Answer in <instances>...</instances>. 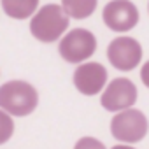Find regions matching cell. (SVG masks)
<instances>
[{"instance_id":"15","label":"cell","mask_w":149,"mask_h":149,"mask_svg":"<svg viewBox=\"0 0 149 149\" xmlns=\"http://www.w3.org/2000/svg\"><path fill=\"white\" fill-rule=\"evenodd\" d=\"M147 9H149V6H147Z\"/></svg>"},{"instance_id":"6","label":"cell","mask_w":149,"mask_h":149,"mask_svg":"<svg viewBox=\"0 0 149 149\" xmlns=\"http://www.w3.org/2000/svg\"><path fill=\"white\" fill-rule=\"evenodd\" d=\"M135 100H137V88L126 77H118L112 83H109L100 98L102 107L111 112L128 109L135 104Z\"/></svg>"},{"instance_id":"12","label":"cell","mask_w":149,"mask_h":149,"mask_svg":"<svg viewBox=\"0 0 149 149\" xmlns=\"http://www.w3.org/2000/svg\"><path fill=\"white\" fill-rule=\"evenodd\" d=\"M74 149H105V146L98 140V139H93V137H83L77 140L76 147Z\"/></svg>"},{"instance_id":"2","label":"cell","mask_w":149,"mask_h":149,"mask_svg":"<svg viewBox=\"0 0 149 149\" xmlns=\"http://www.w3.org/2000/svg\"><path fill=\"white\" fill-rule=\"evenodd\" d=\"M67 28H68V16L65 14L61 6L56 4H47L40 7L30 21V32L40 42L58 40Z\"/></svg>"},{"instance_id":"13","label":"cell","mask_w":149,"mask_h":149,"mask_svg":"<svg viewBox=\"0 0 149 149\" xmlns=\"http://www.w3.org/2000/svg\"><path fill=\"white\" fill-rule=\"evenodd\" d=\"M140 79H142L144 86H147V88H149V61H147V63H144V65H142V68H140Z\"/></svg>"},{"instance_id":"10","label":"cell","mask_w":149,"mask_h":149,"mask_svg":"<svg viewBox=\"0 0 149 149\" xmlns=\"http://www.w3.org/2000/svg\"><path fill=\"white\" fill-rule=\"evenodd\" d=\"M61 9L68 18L84 19L95 13L97 0H61Z\"/></svg>"},{"instance_id":"14","label":"cell","mask_w":149,"mask_h":149,"mask_svg":"<svg viewBox=\"0 0 149 149\" xmlns=\"http://www.w3.org/2000/svg\"><path fill=\"white\" fill-rule=\"evenodd\" d=\"M112 149H135V147H130V146H123L121 144V146H114Z\"/></svg>"},{"instance_id":"9","label":"cell","mask_w":149,"mask_h":149,"mask_svg":"<svg viewBox=\"0 0 149 149\" xmlns=\"http://www.w3.org/2000/svg\"><path fill=\"white\" fill-rule=\"evenodd\" d=\"M39 7V0H2L4 13L13 19H26Z\"/></svg>"},{"instance_id":"7","label":"cell","mask_w":149,"mask_h":149,"mask_svg":"<svg viewBox=\"0 0 149 149\" xmlns=\"http://www.w3.org/2000/svg\"><path fill=\"white\" fill-rule=\"evenodd\" d=\"M104 23L114 32H128L139 23V11L130 0H112L104 7Z\"/></svg>"},{"instance_id":"5","label":"cell","mask_w":149,"mask_h":149,"mask_svg":"<svg viewBox=\"0 0 149 149\" xmlns=\"http://www.w3.org/2000/svg\"><path fill=\"white\" fill-rule=\"evenodd\" d=\"M107 58L118 70H133L142 60V47L132 37H118L109 44Z\"/></svg>"},{"instance_id":"3","label":"cell","mask_w":149,"mask_h":149,"mask_svg":"<svg viewBox=\"0 0 149 149\" xmlns=\"http://www.w3.org/2000/svg\"><path fill=\"white\" fill-rule=\"evenodd\" d=\"M111 133L114 139L126 144L139 142L147 133V119L144 112L132 107L118 111V114L111 121Z\"/></svg>"},{"instance_id":"4","label":"cell","mask_w":149,"mask_h":149,"mask_svg":"<svg viewBox=\"0 0 149 149\" xmlns=\"http://www.w3.org/2000/svg\"><path fill=\"white\" fill-rule=\"evenodd\" d=\"M97 49V39L90 30L74 28L70 30L58 46L60 56L67 63H83Z\"/></svg>"},{"instance_id":"1","label":"cell","mask_w":149,"mask_h":149,"mask_svg":"<svg viewBox=\"0 0 149 149\" xmlns=\"http://www.w3.org/2000/svg\"><path fill=\"white\" fill-rule=\"evenodd\" d=\"M39 104L37 90L25 81H9L0 86V109L11 116H28Z\"/></svg>"},{"instance_id":"8","label":"cell","mask_w":149,"mask_h":149,"mask_svg":"<svg viewBox=\"0 0 149 149\" xmlns=\"http://www.w3.org/2000/svg\"><path fill=\"white\" fill-rule=\"evenodd\" d=\"M107 83V70L98 61L83 63L74 72V86L77 88L79 93L93 97L98 91L104 90Z\"/></svg>"},{"instance_id":"11","label":"cell","mask_w":149,"mask_h":149,"mask_svg":"<svg viewBox=\"0 0 149 149\" xmlns=\"http://www.w3.org/2000/svg\"><path fill=\"white\" fill-rule=\"evenodd\" d=\"M14 133V123L11 119V114H7L4 109H0V146L6 144Z\"/></svg>"}]
</instances>
